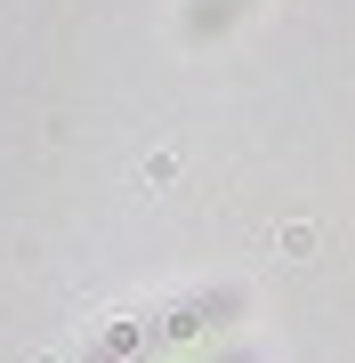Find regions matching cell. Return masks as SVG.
<instances>
[{"label":"cell","mask_w":355,"mask_h":363,"mask_svg":"<svg viewBox=\"0 0 355 363\" xmlns=\"http://www.w3.org/2000/svg\"><path fill=\"white\" fill-rule=\"evenodd\" d=\"M235 9H250V0H194V33H210V25H226Z\"/></svg>","instance_id":"cell-1"}]
</instances>
